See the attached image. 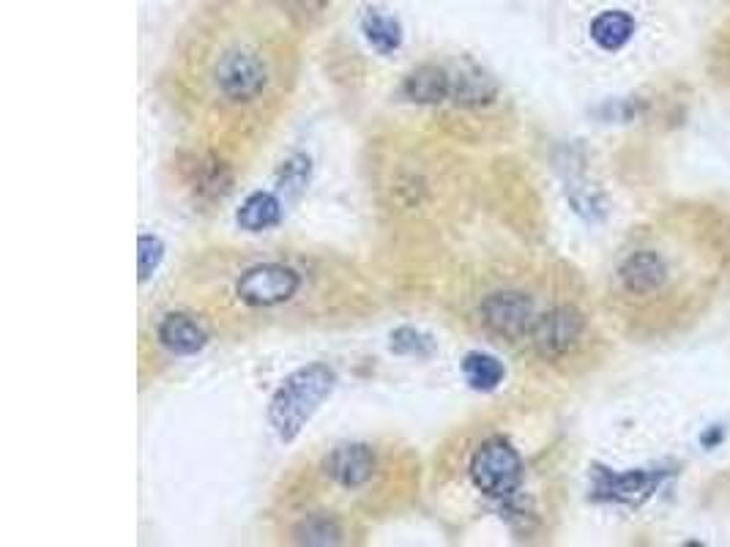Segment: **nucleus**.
Masks as SVG:
<instances>
[{
  "label": "nucleus",
  "mask_w": 730,
  "mask_h": 547,
  "mask_svg": "<svg viewBox=\"0 0 730 547\" xmlns=\"http://www.w3.org/2000/svg\"><path fill=\"white\" fill-rule=\"evenodd\" d=\"M495 96V83L490 77L471 72V75H460L451 80V99L457 105H482Z\"/></svg>",
  "instance_id": "nucleus-15"
},
{
  "label": "nucleus",
  "mask_w": 730,
  "mask_h": 547,
  "mask_svg": "<svg viewBox=\"0 0 730 547\" xmlns=\"http://www.w3.org/2000/svg\"><path fill=\"white\" fill-rule=\"evenodd\" d=\"M138 258H140V280H151V274L160 269L162 263V255H164V247L160 239H154V236H140V244H138Z\"/></svg>",
  "instance_id": "nucleus-18"
},
{
  "label": "nucleus",
  "mask_w": 730,
  "mask_h": 547,
  "mask_svg": "<svg viewBox=\"0 0 730 547\" xmlns=\"http://www.w3.org/2000/svg\"><path fill=\"white\" fill-rule=\"evenodd\" d=\"M326 473L342 488H361L375 473V455L367 444H342L328 455Z\"/></svg>",
  "instance_id": "nucleus-8"
},
{
  "label": "nucleus",
  "mask_w": 730,
  "mask_h": 547,
  "mask_svg": "<svg viewBox=\"0 0 730 547\" xmlns=\"http://www.w3.org/2000/svg\"><path fill=\"white\" fill-rule=\"evenodd\" d=\"M619 282L630 296H654L667 282V263L654 250H638L619 266Z\"/></svg>",
  "instance_id": "nucleus-7"
},
{
  "label": "nucleus",
  "mask_w": 730,
  "mask_h": 547,
  "mask_svg": "<svg viewBox=\"0 0 730 547\" xmlns=\"http://www.w3.org/2000/svg\"><path fill=\"white\" fill-rule=\"evenodd\" d=\"M407 99L422 101V105H435L451 96V77L438 66H422L405 80Z\"/></svg>",
  "instance_id": "nucleus-11"
},
{
  "label": "nucleus",
  "mask_w": 730,
  "mask_h": 547,
  "mask_svg": "<svg viewBox=\"0 0 730 547\" xmlns=\"http://www.w3.org/2000/svg\"><path fill=\"white\" fill-rule=\"evenodd\" d=\"M471 479L477 490H482L490 499H506L517 490L520 479H523V460L514 452L512 444L495 438L473 455Z\"/></svg>",
  "instance_id": "nucleus-2"
},
{
  "label": "nucleus",
  "mask_w": 730,
  "mask_h": 547,
  "mask_svg": "<svg viewBox=\"0 0 730 547\" xmlns=\"http://www.w3.org/2000/svg\"><path fill=\"white\" fill-rule=\"evenodd\" d=\"M462 372L477 392H492L503 381V367L490 353H471L462 362Z\"/></svg>",
  "instance_id": "nucleus-14"
},
{
  "label": "nucleus",
  "mask_w": 730,
  "mask_h": 547,
  "mask_svg": "<svg viewBox=\"0 0 730 547\" xmlns=\"http://www.w3.org/2000/svg\"><path fill=\"white\" fill-rule=\"evenodd\" d=\"M280 200L269 192H254L243 200L241 211H239V225L249 233H260V230H269L280 222Z\"/></svg>",
  "instance_id": "nucleus-13"
},
{
  "label": "nucleus",
  "mask_w": 730,
  "mask_h": 547,
  "mask_svg": "<svg viewBox=\"0 0 730 547\" xmlns=\"http://www.w3.org/2000/svg\"><path fill=\"white\" fill-rule=\"evenodd\" d=\"M334 372L324 364H309L304 370L293 372L280 392L271 400V425H274L276 436L282 441H293L302 433V427L313 419L318 405L331 394L334 389Z\"/></svg>",
  "instance_id": "nucleus-1"
},
{
  "label": "nucleus",
  "mask_w": 730,
  "mask_h": 547,
  "mask_svg": "<svg viewBox=\"0 0 730 547\" xmlns=\"http://www.w3.org/2000/svg\"><path fill=\"white\" fill-rule=\"evenodd\" d=\"M482 318L487 329L501 337H509V340H520V337L531 335L536 324L531 298L514 291L492 293L490 298H484Z\"/></svg>",
  "instance_id": "nucleus-5"
},
{
  "label": "nucleus",
  "mask_w": 730,
  "mask_h": 547,
  "mask_svg": "<svg viewBox=\"0 0 730 547\" xmlns=\"http://www.w3.org/2000/svg\"><path fill=\"white\" fill-rule=\"evenodd\" d=\"M160 342L170 353L192 357L206 346V331L186 315H167L160 326Z\"/></svg>",
  "instance_id": "nucleus-9"
},
{
  "label": "nucleus",
  "mask_w": 730,
  "mask_h": 547,
  "mask_svg": "<svg viewBox=\"0 0 730 547\" xmlns=\"http://www.w3.org/2000/svg\"><path fill=\"white\" fill-rule=\"evenodd\" d=\"M309 178V162L307 160H291L285 165V171H282V186L287 184V189H302L304 184H307Z\"/></svg>",
  "instance_id": "nucleus-19"
},
{
  "label": "nucleus",
  "mask_w": 730,
  "mask_h": 547,
  "mask_svg": "<svg viewBox=\"0 0 730 547\" xmlns=\"http://www.w3.org/2000/svg\"><path fill=\"white\" fill-rule=\"evenodd\" d=\"M392 351L403 353V357L427 359V357H433L435 346L427 335H422V331H416V329H407L405 326V329H397L392 335Z\"/></svg>",
  "instance_id": "nucleus-17"
},
{
  "label": "nucleus",
  "mask_w": 730,
  "mask_h": 547,
  "mask_svg": "<svg viewBox=\"0 0 730 547\" xmlns=\"http://www.w3.org/2000/svg\"><path fill=\"white\" fill-rule=\"evenodd\" d=\"M265 80H269V72H265L260 55L252 50H233L217 66L219 91L233 101H249L260 96Z\"/></svg>",
  "instance_id": "nucleus-3"
},
{
  "label": "nucleus",
  "mask_w": 730,
  "mask_h": 547,
  "mask_svg": "<svg viewBox=\"0 0 730 547\" xmlns=\"http://www.w3.org/2000/svg\"><path fill=\"white\" fill-rule=\"evenodd\" d=\"M599 479H602V482L597 484V493L602 495V499H615V501L646 499L656 484V477H651V473H643V471H630V473H621V477L602 471L599 473Z\"/></svg>",
  "instance_id": "nucleus-10"
},
{
  "label": "nucleus",
  "mask_w": 730,
  "mask_h": 547,
  "mask_svg": "<svg viewBox=\"0 0 730 547\" xmlns=\"http://www.w3.org/2000/svg\"><path fill=\"white\" fill-rule=\"evenodd\" d=\"M298 285H302V280H298L293 269L269 263V266L249 269L241 276L236 291H239V298L249 307H274V304H282L296 296Z\"/></svg>",
  "instance_id": "nucleus-4"
},
{
  "label": "nucleus",
  "mask_w": 730,
  "mask_h": 547,
  "mask_svg": "<svg viewBox=\"0 0 730 547\" xmlns=\"http://www.w3.org/2000/svg\"><path fill=\"white\" fill-rule=\"evenodd\" d=\"M531 337H534L536 351H540L545 359L567 357L569 351H575V346L582 337L580 313L571 307L551 309L547 315L536 318Z\"/></svg>",
  "instance_id": "nucleus-6"
},
{
  "label": "nucleus",
  "mask_w": 730,
  "mask_h": 547,
  "mask_svg": "<svg viewBox=\"0 0 730 547\" xmlns=\"http://www.w3.org/2000/svg\"><path fill=\"white\" fill-rule=\"evenodd\" d=\"M364 36L378 53H392V50L400 47L403 33H400V22L392 20V17L370 14L364 20Z\"/></svg>",
  "instance_id": "nucleus-16"
},
{
  "label": "nucleus",
  "mask_w": 730,
  "mask_h": 547,
  "mask_svg": "<svg viewBox=\"0 0 730 547\" xmlns=\"http://www.w3.org/2000/svg\"><path fill=\"white\" fill-rule=\"evenodd\" d=\"M635 33V20L627 11H602L597 20L591 22V39L608 53L624 47Z\"/></svg>",
  "instance_id": "nucleus-12"
}]
</instances>
